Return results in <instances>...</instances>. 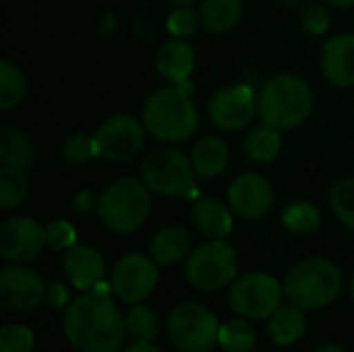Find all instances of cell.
Wrapping results in <instances>:
<instances>
[{"label": "cell", "instance_id": "4fadbf2b", "mask_svg": "<svg viewBox=\"0 0 354 352\" xmlns=\"http://www.w3.org/2000/svg\"><path fill=\"white\" fill-rule=\"evenodd\" d=\"M46 284L37 272L23 266H4L0 270V301L6 309L27 313L44 303Z\"/></svg>", "mask_w": 354, "mask_h": 352}, {"label": "cell", "instance_id": "7bdbcfd3", "mask_svg": "<svg viewBox=\"0 0 354 352\" xmlns=\"http://www.w3.org/2000/svg\"><path fill=\"white\" fill-rule=\"evenodd\" d=\"M280 2H284V4H288V6H299V4H307V2H311V0H280Z\"/></svg>", "mask_w": 354, "mask_h": 352}, {"label": "cell", "instance_id": "5bb4252c", "mask_svg": "<svg viewBox=\"0 0 354 352\" xmlns=\"http://www.w3.org/2000/svg\"><path fill=\"white\" fill-rule=\"evenodd\" d=\"M48 245L46 226L33 218H10L0 226V255L6 261H29Z\"/></svg>", "mask_w": 354, "mask_h": 352}, {"label": "cell", "instance_id": "44dd1931", "mask_svg": "<svg viewBox=\"0 0 354 352\" xmlns=\"http://www.w3.org/2000/svg\"><path fill=\"white\" fill-rule=\"evenodd\" d=\"M189 247H191V237L185 228L166 226L153 237L149 253H151V259L156 263L170 266V263L180 261L189 253Z\"/></svg>", "mask_w": 354, "mask_h": 352}, {"label": "cell", "instance_id": "3957f363", "mask_svg": "<svg viewBox=\"0 0 354 352\" xmlns=\"http://www.w3.org/2000/svg\"><path fill=\"white\" fill-rule=\"evenodd\" d=\"M313 110V91L297 75L272 77L257 95V114L280 131L303 124Z\"/></svg>", "mask_w": 354, "mask_h": 352}, {"label": "cell", "instance_id": "d4e9b609", "mask_svg": "<svg viewBox=\"0 0 354 352\" xmlns=\"http://www.w3.org/2000/svg\"><path fill=\"white\" fill-rule=\"evenodd\" d=\"M305 332V315L303 309L290 305V307H280L272 317H270V334L276 344L288 346L297 342Z\"/></svg>", "mask_w": 354, "mask_h": 352}, {"label": "cell", "instance_id": "74e56055", "mask_svg": "<svg viewBox=\"0 0 354 352\" xmlns=\"http://www.w3.org/2000/svg\"><path fill=\"white\" fill-rule=\"evenodd\" d=\"M97 203H100V197L93 193V191H81L77 197H75V207L79 212H91V210H97Z\"/></svg>", "mask_w": 354, "mask_h": 352}, {"label": "cell", "instance_id": "ee69618b", "mask_svg": "<svg viewBox=\"0 0 354 352\" xmlns=\"http://www.w3.org/2000/svg\"><path fill=\"white\" fill-rule=\"evenodd\" d=\"M351 293H353V299H354V274H353V282H351Z\"/></svg>", "mask_w": 354, "mask_h": 352}, {"label": "cell", "instance_id": "ab89813d", "mask_svg": "<svg viewBox=\"0 0 354 352\" xmlns=\"http://www.w3.org/2000/svg\"><path fill=\"white\" fill-rule=\"evenodd\" d=\"M328 4L332 6H338V8H346V6H353L354 0H326Z\"/></svg>", "mask_w": 354, "mask_h": 352}, {"label": "cell", "instance_id": "b9f144b4", "mask_svg": "<svg viewBox=\"0 0 354 352\" xmlns=\"http://www.w3.org/2000/svg\"><path fill=\"white\" fill-rule=\"evenodd\" d=\"M170 4H174V6H189V4H193V2H197V0H168Z\"/></svg>", "mask_w": 354, "mask_h": 352}, {"label": "cell", "instance_id": "f1b7e54d", "mask_svg": "<svg viewBox=\"0 0 354 352\" xmlns=\"http://www.w3.org/2000/svg\"><path fill=\"white\" fill-rule=\"evenodd\" d=\"M319 212L309 201H295L282 212V224L295 234H311L319 228Z\"/></svg>", "mask_w": 354, "mask_h": 352}, {"label": "cell", "instance_id": "9a60e30c", "mask_svg": "<svg viewBox=\"0 0 354 352\" xmlns=\"http://www.w3.org/2000/svg\"><path fill=\"white\" fill-rule=\"evenodd\" d=\"M228 203L236 216L245 220H257L272 210L274 189L255 172L241 174L228 189Z\"/></svg>", "mask_w": 354, "mask_h": 352}, {"label": "cell", "instance_id": "4316f807", "mask_svg": "<svg viewBox=\"0 0 354 352\" xmlns=\"http://www.w3.org/2000/svg\"><path fill=\"white\" fill-rule=\"evenodd\" d=\"M27 93V79L21 73L17 64H10L8 60L0 62V108L10 110Z\"/></svg>", "mask_w": 354, "mask_h": 352}, {"label": "cell", "instance_id": "836d02e7", "mask_svg": "<svg viewBox=\"0 0 354 352\" xmlns=\"http://www.w3.org/2000/svg\"><path fill=\"white\" fill-rule=\"evenodd\" d=\"M199 23H201L199 21V15L193 8H189V6H176L168 15V19H166V29H168L170 35L185 39V37H189V35H193L197 31Z\"/></svg>", "mask_w": 354, "mask_h": 352}, {"label": "cell", "instance_id": "4dcf8cb0", "mask_svg": "<svg viewBox=\"0 0 354 352\" xmlns=\"http://www.w3.org/2000/svg\"><path fill=\"white\" fill-rule=\"evenodd\" d=\"M332 210L336 218L346 226L354 230V176L340 178L330 193Z\"/></svg>", "mask_w": 354, "mask_h": 352}, {"label": "cell", "instance_id": "e0dca14e", "mask_svg": "<svg viewBox=\"0 0 354 352\" xmlns=\"http://www.w3.org/2000/svg\"><path fill=\"white\" fill-rule=\"evenodd\" d=\"M62 268L71 284L79 290H93L104 280V259L89 245H75L66 249Z\"/></svg>", "mask_w": 354, "mask_h": 352}, {"label": "cell", "instance_id": "e575fe53", "mask_svg": "<svg viewBox=\"0 0 354 352\" xmlns=\"http://www.w3.org/2000/svg\"><path fill=\"white\" fill-rule=\"evenodd\" d=\"M46 237H48V245L56 251H62V249H71L75 247V239H77V232L73 228L71 222L66 220H54L46 226Z\"/></svg>", "mask_w": 354, "mask_h": 352}, {"label": "cell", "instance_id": "6da1fadb", "mask_svg": "<svg viewBox=\"0 0 354 352\" xmlns=\"http://www.w3.org/2000/svg\"><path fill=\"white\" fill-rule=\"evenodd\" d=\"M66 340L81 352H114L120 349L127 328L108 286L102 282L77 297L64 313Z\"/></svg>", "mask_w": 354, "mask_h": 352}, {"label": "cell", "instance_id": "7c38bea8", "mask_svg": "<svg viewBox=\"0 0 354 352\" xmlns=\"http://www.w3.org/2000/svg\"><path fill=\"white\" fill-rule=\"evenodd\" d=\"M156 284H158L156 261L139 253L124 255L116 263L112 274V290L122 303H139L147 299L156 288Z\"/></svg>", "mask_w": 354, "mask_h": 352}, {"label": "cell", "instance_id": "8992f818", "mask_svg": "<svg viewBox=\"0 0 354 352\" xmlns=\"http://www.w3.org/2000/svg\"><path fill=\"white\" fill-rule=\"evenodd\" d=\"M193 162L174 147L153 149L141 164V180L158 195L187 197L195 193Z\"/></svg>", "mask_w": 354, "mask_h": 352}, {"label": "cell", "instance_id": "2e32d148", "mask_svg": "<svg viewBox=\"0 0 354 352\" xmlns=\"http://www.w3.org/2000/svg\"><path fill=\"white\" fill-rule=\"evenodd\" d=\"M322 71L336 87L354 85V33H340L326 41L322 52Z\"/></svg>", "mask_w": 354, "mask_h": 352}, {"label": "cell", "instance_id": "ba28073f", "mask_svg": "<svg viewBox=\"0 0 354 352\" xmlns=\"http://www.w3.org/2000/svg\"><path fill=\"white\" fill-rule=\"evenodd\" d=\"M282 295L284 288L274 276L253 272L232 282L228 303L245 319H268L280 309Z\"/></svg>", "mask_w": 354, "mask_h": 352}, {"label": "cell", "instance_id": "603a6c76", "mask_svg": "<svg viewBox=\"0 0 354 352\" xmlns=\"http://www.w3.org/2000/svg\"><path fill=\"white\" fill-rule=\"evenodd\" d=\"M35 160L33 145L25 131L17 127H2L0 131V162L2 166L27 170Z\"/></svg>", "mask_w": 354, "mask_h": 352}, {"label": "cell", "instance_id": "9c48e42d", "mask_svg": "<svg viewBox=\"0 0 354 352\" xmlns=\"http://www.w3.org/2000/svg\"><path fill=\"white\" fill-rule=\"evenodd\" d=\"M236 276L234 249L224 241H209L197 247L187 261L189 282L205 293H214L230 284Z\"/></svg>", "mask_w": 354, "mask_h": 352}, {"label": "cell", "instance_id": "8d00e7d4", "mask_svg": "<svg viewBox=\"0 0 354 352\" xmlns=\"http://www.w3.org/2000/svg\"><path fill=\"white\" fill-rule=\"evenodd\" d=\"M66 299H68V293H66V288L60 282L46 284V295H44V303L46 305H50L54 309H60V307H64Z\"/></svg>", "mask_w": 354, "mask_h": 352}, {"label": "cell", "instance_id": "60d3db41", "mask_svg": "<svg viewBox=\"0 0 354 352\" xmlns=\"http://www.w3.org/2000/svg\"><path fill=\"white\" fill-rule=\"evenodd\" d=\"M315 352H344L340 346H334V344H328V346H322V349H317Z\"/></svg>", "mask_w": 354, "mask_h": 352}, {"label": "cell", "instance_id": "f546056e", "mask_svg": "<svg viewBox=\"0 0 354 352\" xmlns=\"http://www.w3.org/2000/svg\"><path fill=\"white\" fill-rule=\"evenodd\" d=\"M127 336L135 342H151L158 334V315L143 305L133 307L124 317Z\"/></svg>", "mask_w": 354, "mask_h": 352}, {"label": "cell", "instance_id": "d6986e66", "mask_svg": "<svg viewBox=\"0 0 354 352\" xmlns=\"http://www.w3.org/2000/svg\"><path fill=\"white\" fill-rule=\"evenodd\" d=\"M193 222L209 241H224L232 230L230 210L212 197H201L193 203Z\"/></svg>", "mask_w": 354, "mask_h": 352}, {"label": "cell", "instance_id": "7402d4cb", "mask_svg": "<svg viewBox=\"0 0 354 352\" xmlns=\"http://www.w3.org/2000/svg\"><path fill=\"white\" fill-rule=\"evenodd\" d=\"M243 17V0H201L199 21L209 33L230 31Z\"/></svg>", "mask_w": 354, "mask_h": 352}, {"label": "cell", "instance_id": "f35d334b", "mask_svg": "<svg viewBox=\"0 0 354 352\" xmlns=\"http://www.w3.org/2000/svg\"><path fill=\"white\" fill-rule=\"evenodd\" d=\"M124 352H160L151 342H133Z\"/></svg>", "mask_w": 354, "mask_h": 352}, {"label": "cell", "instance_id": "cb8c5ba5", "mask_svg": "<svg viewBox=\"0 0 354 352\" xmlns=\"http://www.w3.org/2000/svg\"><path fill=\"white\" fill-rule=\"evenodd\" d=\"M280 147H282L280 129L266 122L261 127H255L245 139V154L253 162H272L280 154Z\"/></svg>", "mask_w": 354, "mask_h": 352}, {"label": "cell", "instance_id": "d590c367", "mask_svg": "<svg viewBox=\"0 0 354 352\" xmlns=\"http://www.w3.org/2000/svg\"><path fill=\"white\" fill-rule=\"evenodd\" d=\"M301 23L303 27L313 33V35H319L324 33L328 27H330V15H328V8L324 4H315V2H307L303 4V10H301Z\"/></svg>", "mask_w": 354, "mask_h": 352}, {"label": "cell", "instance_id": "ac0fdd59", "mask_svg": "<svg viewBox=\"0 0 354 352\" xmlns=\"http://www.w3.org/2000/svg\"><path fill=\"white\" fill-rule=\"evenodd\" d=\"M156 68L160 77L170 83H187L189 75L195 68L193 48L180 37L164 41L156 54Z\"/></svg>", "mask_w": 354, "mask_h": 352}, {"label": "cell", "instance_id": "30bf717a", "mask_svg": "<svg viewBox=\"0 0 354 352\" xmlns=\"http://www.w3.org/2000/svg\"><path fill=\"white\" fill-rule=\"evenodd\" d=\"M145 124L131 114H116L104 120L93 135L100 156L110 162H127L135 158L145 143Z\"/></svg>", "mask_w": 354, "mask_h": 352}, {"label": "cell", "instance_id": "5b68a950", "mask_svg": "<svg viewBox=\"0 0 354 352\" xmlns=\"http://www.w3.org/2000/svg\"><path fill=\"white\" fill-rule=\"evenodd\" d=\"M149 210L151 201L145 183L135 178H118L102 191L95 212L108 230L127 234L137 230L147 220Z\"/></svg>", "mask_w": 354, "mask_h": 352}, {"label": "cell", "instance_id": "83f0119b", "mask_svg": "<svg viewBox=\"0 0 354 352\" xmlns=\"http://www.w3.org/2000/svg\"><path fill=\"white\" fill-rule=\"evenodd\" d=\"M29 193V183L23 170L2 166L0 168V207L10 210L25 201Z\"/></svg>", "mask_w": 354, "mask_h": 352}, {"label": "cell", "instance_id": "52a82bcc", "mask_svg": "<svg viewBox=\"0 0 354 352\" xmlns=\"http://www.w3.org/2000/svg\"><path fill=\"white\" fill-rule=\"evenodd\" d=\"M166 330L170 342L180 352H207L218 342L220 334L216 315L197 303L176 305Z\"/></svg>", "mask_w": 354, "mask_h": 352}, {"label": "cell", "instance_id": "484cf974", "mask_svg": "<svg viewBox=\"0 0 354 352\" xmlns=\"http://www.w3.org/2000/svg\"><path fill=\"white\" fill-rule=\"evenodd\" d=\"M257 342V332L249 319H232L220 326L218 344L226 352H249Z\"/></svg>", "mask_w": 354, "mask_h": 352}, {"label": "cell", "instance_id": "7a4b0ae2", "mask_svg": "<svg viewBox=\"0 0 354 352\" xmlns=\"http://www.w3.org/2000/svg\"><path fill=\"white\" fill-rule=\"evenodd\" d=\"M183 85L185 83L162 87L153 91L143 104L141 122L158 141H187L191 135H195L199 127V114L195 110V104L191 102L189 87Z\"/></svg>", "mask_w": 354, "mask_h": 352}, {"label": "cell", "instance_id": "8fae6325", "mask_svg": "<svg viewBox=\"0 0 354 352\" xmlns=\"http://www.w3.org/2000/svg\"><path fill=\"white\" fill-rule=\"evenodd\" d=\"M209 118L222 131L245 129L257 112V95L245 83L218 89L209 100Z\"/></svg>", "mask_w": 354, "mask_h": 352}, {"label": "cell", "instance_id": "1f68e13d", "mask_svg": "<svg viewBox=\"0 0 354 352\" xmlns=\"http://www.w3.org/2000/svg\"><path fill=\"white\" fill-rule=\"evenodd\" d=\"M100 154L95 137H89L85 133H73L62 143V158L68 164H85L91 158Z\"/></svg>", "mask_w": 354, "mask_h": 352}, {"label": "cell", "instance_id": "277c9868", "mask_svg": "<svg viewBox=\"0 0 354 352\" xmlns=\"http://www.w3.org/2000/svg\"><path fill=\"white\" fill-rule=\"evenodd\" d=\"M342 293L340 270L326 259H303L299 261L284 280V297L290 305L313 311L330 305Z\"/></svg>", "mask_w": 354, "mask_h": 352}, {"label": "cell", "instance_id": "ffe728a7", "mask_svg": "<svg viewBox=\"0 0 354 352\" xmlns=\"http://www.w3.org/2000/svg\"><path fill=\"white\" fill-rule=\"evenodd\" d=\"M191 162L199 178H214L228 166V145L220 137H203L191 151Z\"/></svg>", "mask_w": 354, "mask_h": 352}, {"label": "cell", "instance_id": "d6a6232c", "mask_svg": "<svg viewBox=\"0 0 354 352\" xmlns=\"http://www.w3.org/2000/svg\"><path fill=\"white\" fill-rule=\"evenodd\" d=\"M33 332L19 324H8L0 330V352H31Z\"/></svg>", "mask_w": 354, "mask_h": 352}]
</instances>
